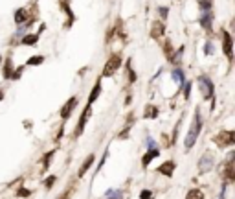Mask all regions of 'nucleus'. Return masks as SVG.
Wrapping results in <instances>:
<instances>
[{
	"label": "nucleus",
	"instance_id": "obj_4",
	"mask_svg": "<svg viewBox=\"0 0 235 199\" xmlns=\"http://www.w3.org/2000/svg\"><path fill=\"white\" fill-rule=\"evenodd\" d=\"M222 39H224L222 50H224V54L232 59V37H230V33H228V31H222Z\"/></svg>",
	"mask_w": 235,
	"mask_h": 199
},
{
	"label": "nucleus",
	"instance_id": "obj_2",
	"mask_svg": "<svg viewBox=\"0 0 235 199\" xmlns=\"http://www.w3.org/2000/svg\"><path fill=\"white\" fill-rule=\"evenodd\" d=\"M119 65H121V59H119L118 54H114V55L107 61V65H105V68H103V76H105V78H107V76H112V74L119 68Z\"/></svg>",
	"mask_w": 235,
	"mask_h": 199
},
{
	"label": "nucleus",
	"instance_id": "obj_15",
	"mask_svg": "<svg viewBox=\"0 0 235 199\" xmlns=\"http://www.w3.org/2000/svg\"><path fill=\"white\" fill-rule=\"evenodd\" d=\"M158 114V109L154 107V105H149L147 109H145V118H154Z\"/></svg>",
	"mask_w": 235,
	"mask_h": 199
},
{
	"label": "nucleus",
	"instance_id": "obj_9",
	"mask_svg": "<svg viewBox=\"0 0 235 199\" xmlns=\"http://www.w3.org/2000/svg\"><path fill=\"white\" fill-rule=\"evenodd\" d=\"M92 162H94V155H88L86 159H85V162H83V166H81V170H79V173H77V177H83L85 175V172L92 166Z\"/></svg>",
	"mask_w": 235,
	"mask_h": 199
},
{
	"label": "nucleus",
	"instance_id": "obj_18",
	"mask_svg": "<svg viewBox=\"0 0 235 199\" xmlns=\"http://www.w3.org/2000/svg\"><path fill=\"white\" fill-rule=\"evenodd\" d=\"M35 41H37V35H31V37L28 35V37H24V39H22V42H24V44H33Z\"/></svg>",
	"mask_w": 235,
	"mask_h": 199
},
{
	"label": "nucleus",
	"instance_id": "obj_10",
	"mask_svg": "<svg viewBox=\"0 0 235 199\" xmlns=\"http://www.w3.org/2000/svg\"><path fill=\"white\" fill-rule=\"evenodd\" d=\"M224 177H226V181L228 183H232L235 179V175H233V161H230L228 164H226V172H224Z\"/></svg>",
	"mask_w": 235,
	"mask_h": 199
},
{
	"label": "nucleus",
	"instance_id": "obj_1",
	"mask_svg": "<svg viewBox=\"0 0 235 199\" xmlns=\"http://www.w3.org/2000/svg\"><path fill=\"white\" fill-rule=\"evenodd\" d=\"M200 114L197 113V116H195V122H193V127L189 129V135H188V140H186V148H191L193 144H195V140H197V135H199V131H200Z\"/></svg>",
	"mask_w": 235,
	"mask_h": 199
},
{
	"label": "nucleus",
	"instance_id": "obj_23",
	"mask_svg": "<svg viewBox=\"0 0 235 199\" xmlns=\"http://www.w3.org/2000/svg\"><path fill=\"white\" fill-rule=\"evenodd\" d=\"M2 98H4V94H2V90H0V100H2Z\"/></svg>",
	"mask_w": 235,
	"mask_h": 199
},
{
	"label": "nucleus",
	"instance_id": "obj_3",
	"mask_svg": "<svg viewBox=\"0 0 235 199\" xmlns=\"http://www.w3.org/2000/svg\"><path fill=\"white\" fill-rule=\"evenodd\" d=\"M215 142L221 146V148H226V146H232L235 142V137H233V131H224V133H219L215 137Z\"/></svg>",
	"mask_w": 235,
	"mask_h": 199
},
{
	"label": "nucleus",
	"instance_id": "obj_5",
	"mask_svg": "<svg viewBox=\"0 0 235 199\" xmlns=\"http://www.w3.org/2000/svg\"><path fill=\"white\" fill-rule=\"evenodd\" d=\"M158 172H160L162 175H167V177H171V175H173V172H175V162H173V161H167V162H164V164L158 168Z\"/></svg>",
	"mask_w": 235,
	"mask_h": 199
},
{
	"label": "nucleus",
	"instance_id": "obj_19",
	"mask_svg": "<svg viewBox=\"0 0 235 199\" xmlns=\"http://www.w3.org/2000/svg\"><path fill=\"white\" fill-rule=\"evenodd\" d=\"M40 61H42V57H40V55H37V57H31L28 63H29V65H39Z\"/></svg>",
	"mask_w": 235,
	"mask_h": 199
},
{
	"label": "nucleus",
	"instance_id": "obj_14",
	"mask_svg": "<svg viewBox=\"0 0 235 199\" xmlns=\"http://www.w3.org/2000/svg\"><path fill=\"white\" fill-rule=\"evenodd\" d=\"M186 199H204V194L200 190H189Z\"/></svg>",
	"mask_w": 235,
	"mask_h": 199
},
{
	"label": "nucleus",
	"instance_id": "obj_20",
	"mask_svg": "<svg viewBox=\"0 0 235 199\" xmlns=\"http://www.w3.org/2000/svg\"><path fill=\"white\" fill-rule=\"evenodd\" d=\"M151 196H153V194H151L149 190H143V192H142V199H151Z\"/></svg>",
	"mask_w": 235,
	"mask_h": 199
},
{
	"label": "nucleus",
	"instance_id": "obj_22",
	"mask_svg": "<svg viewBox=\"0 0 235 199\" xmlns=\"http://www.w3.org/2000/svg\"><path fill=\"white\" fill-rule=\"evenodd\" d=\"M18 196H20V197H28V196H29V192H28V190H24V188H20V190H18Z\"/></svg>",
	"mask_w": 235,
	"mask_h": 199
},
{
	"label": "nucleus",
	"instance_id": "obj_24",
	"mask_svg": "<svg viewBox=\"0 0 235 199\" xmlns=\"http://www.w3.org/2000/svg\"><path fill=\"white\" fill-rule=\"evenodd\" d=\"M63 199H66V196H64V197H63Z\"/></svg>",
	"mask_w": 235,
	"mask_h": 199
},
{
	"label": "nucleus",
	"instance_id": "obj_7",
	"mask_svg": "<svg viewBox=\"0 0 235 199\" xmlns=\"http://www.w3.org/2000/svg\"><path fill=\"white\" fill-rule=\"evenodd\" d=\"M151 35H153V39H160V37L164 35V24H162L160 20H156V22L153 24V28H151Z\"/></svg>",
	"mask_w": 235,
	"mask_h": 199
},
{
	"label": "nucleus",
	"instance_id": "obj_16",
	"mask_svg": "<svg viewBox=\"0 0 235 199\" xmlns=\"http://www.w3.org/2000/svg\"><path fill=\"white\" fill-rule=\"evenodd\" d=\"M26 15H28V9H18L17 15H15V20L17 22H24L26 20Z\"/></svg>",
	"mask_w": 235,
	"mask_h": 199
},
{
	"label": "nucleus",
	"instance_id": "obj_11",
	"mask_svg": "<svg viewBox=\"0 0 235 199\" xmlns=\"http://www.w3.org/2000/svg\"><path fill=\"white\" fill-rule=\"evenodd\" d=\"M154 157H158V149H151L149 153H145V155H143V159H142V164H143V166H147V164H149Z\"/></svg>",
	"mask_w": 235,
	"mask_h": 199
},
{
	"label": "nucleus",
	"instance_id": "obj_13",
	"mask_svg": "<svg viewBox=\"0 0 235 199\" xmlns=\"http://www.w3.org/2000/svg\"><path fill=\"white\" fill-rule=\"evenodd\" d=\"M211 161H213V159H211V155H208V161H206V157H204V159L200 161V172L210 170V168H211Z\"/></svg>",
	"mask_w": 235,
	"mask_h": 199
},
{
	"label": "nucleus",
	"instance_id": "obj_17",
	"mask_svg": "<svg viewBox=\"0 0 235 199\" xmlns=\"http://www.w3.org/2000/svg\"><path fill=\"white\" fill-rule=\"evenodd\" d=\"M164 52H165V55H167V59H171V61H175V57H173V46H171V42H169V41L165 42V46H164Z\"/></svg>",
	"mask_w": 235,
	"mask_h": 199
},
{
	"label": "nucleus",
	"instance_id": "obj_12",
	"mask_svg": "<svg viewBox=\"0 0 235 199\" xmlns=\"http://www.w3.org/2000/svg\"><path fill=\"white\" fill-rule=\"evenodd\" d=\"M99 90H101V85H99V81L94 85V90H92V94H90V98H88V105L92 103V101H96V98L99 96Z\"/></svg>",
	"mask_w": 235,
	"mask_h": 199
},
{
	"label": "nucleus",
	"instance_id": "obj_8",
	"mask_svg": "<svg viewBox=\"0 0 235 199\" xmlns=\"http://www.w3.org/2000/svg\"><path fill=\"white\" fill-rule=\"evenodd\" d=\"M90 116V109H85L83 111V114H81V118H79V125H77V131H75V135H81V131H83V127H85V124H86V118Z\"/></svg>",
	"mask_w": 235,
	"mask_h": 199
},
{
	"label": "nucleus",
	"instance_id": "obj_21",
	"mask_svg": "<svg viewBox=\"0 0 235 199\" xmlns=\"http://www.w3.org/2000/svg\"><path fill=\"white\" fill-rule=\"evenodd\" d=\"M53 183H55V177H48V179H46V186H48V188L53 186Z\"/></svg>",
	"mask_w": 235,
	"mask_h": 199
},
{
	"label": "nucleus",
	"instance_id": "obj_6",
	"mask_svg": "<svg viewBox=\"0 0 235 199\" xmlns=\"http://www.w3.org/2000/svg\"><path fill=\"white\" fill-rule=\"evenodd\" d=\"M75 103H77V98H70V100L66 101V105L63 107L61 116H63V118H68V116H70V113H72V109L75 107Z\"/></svg>",
	"mask_w": 235,
	"mask_h": 199
}]
</instances>
